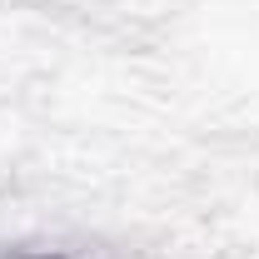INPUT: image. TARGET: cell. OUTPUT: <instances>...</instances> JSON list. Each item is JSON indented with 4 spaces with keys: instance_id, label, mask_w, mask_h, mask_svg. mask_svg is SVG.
Returning <instances> with one entry per match:
<instances>
[{
    "instance_id": "6da1fadb",
    "label": "cell",
    "mask_w": 259,
    "mask_h": 259,
    "mask_svg": "<svg viewBox=\"0 0 259 259\" xmlns=\"http://www.w3.org/2000/svg\"><path fill=\"white\" fill-rule=\"evenodd\" d=\"M20 259H65V254H20Z\"/></svg>"
}]
</instances>
